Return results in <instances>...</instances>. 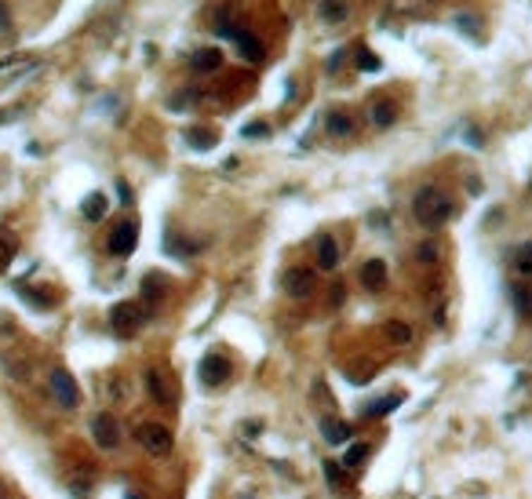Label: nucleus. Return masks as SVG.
<instances>
[{"instance_id": "21", "label": "nucleus", "mask_w": 532, "mask_h": 499, "mask_svg": "<svg viewBox=\"0 0 532 499\" xmlns=\"http://www.w3.org/2000/svg\"><path fill=\"white\" fill-rule=\"evenodd\" d=\"M394 121H397L394 102H387V99H383V102H376V106H372V124H376V128H390Z\"/></svg>"}, {"instance_id": "34", "label": "nucleus", "mask_w": 532, "mask_h": 499, "mask_svg": "<svg viewBox=\"0 0 532 499\" xmlns=\"http://www.w3.org/2000/svg\"><path fill=\"white\" fill-rule=\"evenodd\" d=\"M328 299H332V307H339V302H343V285H335V288H332V295H328Z\"/></svg>"}, {"instance_id": "11", "label": "nucleus", "mask_w": 532, "mask_h": 499, "mask_svg": "<svg viewBox=\"0 0 532 499\" xmlns=\"http://www.w3.org/2000/svg\"><path fill=\"white\" fill-rule=\"evenodd\" d=\"M223 66V51L219 48H197L190 55V70L194 73H216Z\"/></svg>"}, {"instance_id": "10", "label": "nucleus", "mask_w": 532, "mask_h": 499, "mask_svg": "<svg viewBox=\"0 0 532 499\" xmlns=\"http://www.w3.org/2000/svg\"><path fill=\"white\" fill-rule=\"evenodd\" d=\"M146 390H150V398H154L157 405H164V408L175 405V390H172V383H168V376L157 372V368H150V372H146Z\"/></svg>"}, {"instance_id": "5", "label": "nucleus", "mask_w": 532, "mask_h": 499, "mask_svg": "<svg viewBox=\"0 0 532 499\" xmlns=\"http://www.w3.org/2000/svg\"><path fill=\"white\" fill-rule=\"evenodd\" d=\"M51 398H55V405L58 408H66V412H73L77 405H80V390H77V379L66 372V368H55L51 372Z\"/></svg>"}, {"instance_id": "6", "label": "nucleus", "mask_w": 532, "mask_h": 499, "mask_svg": "<svg viewBox=\"0 0 532 499\" xmlns=\"http://www.w3.org/2000/svg\"><path fill=\"white\" fill-rule=\"evenodd\" d=\"M135 245H139V226H135L132 219L117 223V226H113V233H110V241H106V248H110V255H117V259L132 255V252H135Z\"/></svg>"}, {"instance_id": "18", "label": "nucleus", "mask_w": 532, "mask_h": 499, "mask_svg": "<svg viewBox=\"0 0 532 499\" xmlns=\"http://www.w3.org/2000/svg\"><path fill=\"white\" fill-rule=\"evenodd\" d=\"M397 405H401V394H387V398H376L365 412H361V416H365V419H383V416H390Z\"/></svg>"}, {"instance_id": "17", "label": "nucleus", "mask_w": 532, "mask_h": 499, "mask_svg": "<svg viewBox=\"0 0 532 499\" xmlns=\"http://www.w3.org/2000/svg\"><path fill=\"white\" fill-rule=\"evenodd\" d=\"M106 208H110L106 193H88V197H84V204H80V215H84L88 223H99L102 215H106Z\"/></svg>"}, {"instance_id": "12", "label": "nucleus", "mask_w": 532, "mask_h": 499, "mask_svg": "<svg viewBox=\"0 0 532 499\" xmlns=\"http://www.w3.org/2000/svg\"><path fill=\"white\" fill-rule=\"evenodd\" d=\"M325 132H328L332 139L354 135V117H350L347 110H328V113H325Z\"/></svg>"}, {"instance_id": "28", "label": "nucleus", "mask_w": 532, "mask_h": 499, "mask_svg": "<svg viewBox=\"0 0 532 499\" xmlns=\"http://www.w3.org/2000/svg\"><path fill=\"white\" fill-rule=\"evenodd\" d=\"M357 66H361V70H369V73H372V70H379V55H372L369 48H361V51H357Z\"/></svg>"}, {"instance_id": "32", "label": "nucleus", "mask_w": 532, "mask_h": 499, "mask_svg": "<svg viewBox=\"0 0 532 499\" xmlns=\"http://www.w3.org/2000/svg\"><path fill=\"white\" fill-rule=\"evenodd\" d=\"M343 58H347V51H335V55H332V58H328V70H332V73H335V70H339V66H343Z\"/></svg>"}, {"instance_id": "24", "label": "nucleus", "mask_w": 532, "mask_h": 499, "mask_svg": "<svg viewBox=\"0 0 532 499\" xmlns=\"http://www.w3.org/2000/svg\"><path fill=\"white\" fill-rule=\"evenodd\" d=\"M15 252H18V241H15V233H8V230H0V270H4L11 259H15Z\"/></svg>"}, {"instance_id": "27", "label": "nucleus", "mask_w": 532, "mask_h": 499, "mask_svg": "<svg viewBox=\"0 0 532 499\" xmlns=\"http://www.w3.org/2000/svg\"><path fill=\"white\" fill-rule=\"evenodd\" d=\"M369 455V448L365 445H350V452H347V460H343V467H350V470H357L361 467V460Z\"/></svg>"}, {"instance_id": "25", "label": "nucleus", "mask_w": 532, "mask_h": 499, "mask_svg": "<svg viewBox=\"0 0 532 499\" xmlns=\"http://www.w3.org/2000/svg\"><path fill=\"white\" fill-rule=\"evenodd\" d=\"M387 339L397 343V346H409V343H412V328H409L405 321H390V324H387Z\"/></svg>"}, {"instance_id": "8", "label": "nucleus", "mask_w": 532, "mask_h": 499, "mask_svg": "<svg viewBox=\"0 0 532 499\" xmlns=\"http://www.w3.org/2000/svg\"><path fill=\"white\" fill-rule=\"evenodd\" d=\"M230 379V361L223 354H204L201 357V383L204 386H223Z\"/></svg>"}, {"instance_id": "30", "label": "nucleus", "mask_w": 532, "mask_h": 499, "mask_svg": "<svg viewBox=\"0 0 532 499\" xmlns=\"http://www.w3.org/2000/svg\"><path fill=\"white\" fill-rule=\"evenodd\" d=\"M194 102H197V92H175V99L168 106H172V110H183V106H194Z\"/></svg>"}, {"instance_id": "19", "label": "nucleus", "mask_w": 532, "mask_h": 499, "mask_svg": "<svg viewBox=\"0 0 532 499\" xmlns=\"http://www.w3.org/2000/svg\"><path fill=\"white\" fill-rule=\"evenodd\" d=\"M510 302H514V310H518V317H532V292L528 288H521V285H510Z\"/></svg>"}, {"instance_id": "23", "label": "nucleus", "mask_w": 532, "mask_h": 499, "mask_svg": "<svg viewBox=\"0 0 532 499\" xmlns=\"http://www.w3.org/2000/svg\"><path fill=\"white\" fill-rule=\"evenodd\" d=\"M325 481H328V485H347V481H350L343 460H325Z\"/></svg>"}, {"instance_id": "15", "label": "nucleus", "mask_w": 532, "mask_h": 499, "mask_svg": "<svg viewBox=\"0 0 532 499\" xmlns=\"http://www.w3.org/2000/svg\"><path fill=\"white\" fill-rule=\"evenodd\" d=\"M350 433H354V430H350V423H343V419H332V416L321 419V438H325L328 445H347Z\"/></svg>"}, {"instance_id": "20", "label": "nucleus", "mask_w": 532, "mask_h": 499, "mask_svg": "<svg viewBox=\"0 0 532 499\" xmlns=\"http://www.w3.org/2000/svg\"><path fill=\"white\" fill-rule=\"evenodd\" d=\"M216 132H211V128H190V132H186V142L190 146H194V149H211V146H216Z\"/></svg>"}, {"instance_id": "2", "label": "nucleus", "mask_w": 532, "mask_h": 499, "mask_svg": "<svg viewBox=\"0 0 532 499\" xmlns=\"http://www.w3.org/2000/svg\"><path fill=\"white\" fill-rule=\"evenodd\" d=\"M92 441H95L102 452L120 448L124 430H120V419L113 416V412H99V416H92Z\"/></svg>"}, {"instance_id": "16", "label": "nucleus", "mask_w": 532, "mask_h": 499, "mask_svg": "<svg viewBox=\"0 0 532 499\" xmlns=\"http://www.w3.org/2000/svg\"><path fill=\"white\" fill-rule=\"evenodd\" d=\"M317 266L321 270H335L339 266V245H335V237H317Z\"/></svg>"}, {"instance_id": "4", "label": "nucleus", "mask_w": 532, "mask_h": 499, "mask_svg": "<svg viewBox=\"0 0 532 499\" xmlns=\"http://www.w3.org/2000/svg\"><path fill=\"white\" fill-rule=\"evenodd\" d=\"M142 321H146V310L139 307V302H117V307L110 310V328L117 335H132L142 328Z\"/></svg>"}, {"instance_id": "31", "label": "nucleus", "mask_w": 532, "mask_h": 499, "mask_svg": "<svg viewBox=\"0 0 532 499\" xmlns=\"http://www.w3.org/2000/svg\"><path fill=\"white\" fill-rule=\"evenodd\" d=\"M241 135H245V139H263V135H270V128H266L263 121H255V124H248V128H245Z\"/></svg>"}, {"instance_id": "26", "label": "nucleus", "mask_w": 532, "mask_h": 499, "mask_svg": "<svg viewBox=\"0 0 532 499\" xmlns=\"http://www.w3.org/2000/svg\"><path fill=\"white\" fill-rule=\"evenodd\" d=\"M514 266H518V273L532 277V241H525V245L514 252Z\"/></svg>"}, {"instance_id": "29", "label": "nucleus", "mask_w": 532, "mask_h": 499, "mask_svg": "<svg viewBox=\"0 0 532 499\" xmlns=\"http://www.w3.org/2000/svg\"><path fill=\"white\" fill-rule=\"evenodd\" d=\"M456 26H459L463 33H471V37H478V18H474V15H466V11H459V15H456Z\"/></svg>"}, {"instance_id": "3", "label": "nucleus", "mask_w": 532, "mask_h": 499, "mask_svg": "<svg viewBox=\"0 0 532 499\" xmlns=\"http://www.w3.org/2000/svg\"><path fill=\"white\" fill-rule=\"evenodd\" d=\"M135 441L150 452V455H172V448H175L172 430L161 426V423H142V426L135 430Z\"/></svg>"}, {"instance_id": "36", "label": "nucleus", "mask_w": 532, "mask_h": 499, "mask_svg": "<svg viewBox=\"0 0 532 499\" xmlns=\"http://www.w3.org/2000/svg\"><path fill=\"white\" fill-rule=\"evenodd\" d=\"M128 499H139V495H128Z\"/></svg>"}, {"instance_id": "7", "label": "nucleus", "mask_w": 532, "mask_h": 499, "mask_svg": "<svg viewBox=\"0 0 532 499\" xmlns=\"http://www.w3.org/2000/svg\"><path fill=\"white\" fill-rule=\"evenodd\" d=\"M281 285L292 299H307L314 292V270L310 266H288L285 277H281Z\"/></svg>"}, {"instance_id": "35", "label": "nucleus", "mask_w": 532, "mask_h": 499, "mask_svg": "<svg viewBox=\"0 0 532 499\" xmlns=\"http://www.w3.org/2000/svg\"><path fill=\"white\" fill-rule=\"evenodd\" d=\"M11 117H18V110H4V113H0V124H4V121H11Z\"/></svg>"}, {"instance_id": "14", "label": "nucleus", "mask_w": 532, "mask_h": 499, "mask_svg": "<svg viewBox=\"0 0 532 499\" xmlns=\"http://www.w3.org/2000/svg\"><path fill=\"white\" fill-rule=\"evenodd\" d=\"M237 48H241V58L245 62H252V66H259V62L266 58V48L259 44V37H255V33H237Z\"/></svg>"}, {"instance_id": "13", "label": "nucleus", "mask_w": 532, "mask_h": 499, "mask_svg": "<svg viewBox=\"0 0 532 499\" xmlns=\"http://www.w3.org/2000/svg\"><path fill=\"white\" fill-rule=\"evenodd\" d=\"M317 15H321V23L328 26H339L350 18V4L347 0H317Z\"/></svg>"}, {"instance_id": "1", "label": "nucleus", "mask_w": 532, "mask_h": 499, "mask_svg": "<svg viewBox=\"0 0 532 499\" xmlns=\"http://www.w3.org/2000/svg\"><path fill=\"white\" fill-rule=\"evenodd\" d=\"M412 211H416V223L419 226H427V230H438L452 219V201H449V193H445L441 186H423L416 193V201H412Z\"/></svg>"}, {"instance_id": "33", "label": "nucleus", "mask_w": 532, "mask_h": 499, "mask_svg": "<svg viewBox=\"0 0 532 499\" xmlns=\"http://www.w3.org/2000/svg\"><path fill=\"white\" fill-rule=\"evenodd\" d=\"M117 190H120V201L132 204V190H128V183H117Z\"/></svg>"}, {"instance_id": "22", "label": "nucleus", "mask_w": 532, "mask_h": 499, "mask_svg": "<svg viewBox=\"0 0 532 499\" xmlns=\"http://www.w3.org/2000/svg\"><path fill=\"white\" fill-rule=\"evenodd\" d=\"M438 259H441V245L434 241V237H431V241H419V245H416V263H423V266H434Z\"/></svg>"}, {"instance_id": "9", "label": "nucleus", "mask_w": 532, "mask_h": 499, "mask_svg": "<svg viewBox=\"0 0 532 499\" xmlns=\"http://www.w3.org/2000/svg\"><path fill=\"white\" fill-rule=\"evenodd\" d=\"M357 277H361V288L379 292V288H387V277H390V270H387V263H383V259H369V263H361Z\"/></svg>"}]
</instances>
